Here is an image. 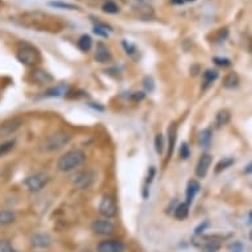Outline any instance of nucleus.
<instances>
[{
	"label": "nucleus",
	"mask_w": 252,
	"mask_h": 252,
	"mask_svg": "<svg viewBox=\"0 0 252 252\" xmlns=\"http://www.w3.org/2000/svg\"><path fill=\"white\" fill-rule=\"evenodd\" d=\"M85 161H86V153L82 149H71L58 158L57 169L60 172H71L79 168Z\"/></svg>",
	"instance_id": "nucleus-1"
},
{
	"label": "nucleus",
	"mask_w": 252,
	"mask_h": 252,
	"mask_svg": "<svg viewBox=\"0 0 252 252\" xmlns=\"http://www.w3.org/2000/svg\"><path fill=\"white\" fill-rule=\"evenodd\" d=\"M17 60L25 66H36L41 61V54L36 46L29 42H20L16 50Z\"/></svg>",
	"instance_id": "nucleus-2"
},
{
	"label": "nucleus",
	"mask_w": 252,
	"mask_h": 252,
	"mask_svg": "<svg viewBox=\"0 0 252 252\" xmlns=\"http://www.w3.org/2000/svg\"><path fill=\"white\" fill-rule=\"evenodd\" d=\"M71 136L70 133L63 132V131H58L46 137L45 140L41 143V151L42 152H56L58 149L63 148L65 145L70 143Z\"/></svg>",
	"instance_id": "nucleus-3"
},
{
	"label": "nucleus",
	"mask_w": 252,
	"mask_h": 252,
	"mask_svg": "<svg viewBox=\"0 0 252 252\" xmlns=\"http://www.w3.org/2000/svg\"><path fill=\"white\" fill-rule=\"evenodd\" d=\"M49 181V174H46L45 172H38V173H34L32 174V176H28V177L25 178L24 185L29 191L36 193V191H40L41 189H44V188L48 185V182Z\"/></svg>",
	"instance_id": "nucleus-4"
},
{
	"label": "nucleus",
	"mask_w": 252,
	"mask_h": 252,
	"mask_svg": "<svg viewBox=\"0 0 252 252\" xmlns=\"http://www.w3.org/2000/svg\"><path fill=\"white\" fill-rule=\"evenodd\" d=\"M96 181V173L94 170L79 172L73 177V184L79 189H87Z\"/></svg>",
	"instance_id": "nucleus-5"
},
{
	"label": "nucleus",
	"mask_w": 252,
	"mask_h": 252,
	"mask_svg": "<svg viewBox=\"0 0 252 252\" xmlns=\"http://www.w3.org/2000/svg\"><path fill=\"white\" fill-rule=\"evenodd\" d=\"M91 231L96 235H111L115 231V224L108 219H95L91 223Z\"/></svg>",
	"instance_id": "nucleus-6"
},
{
	"label": "nucleus",
	"mask_w": 252,
	"mask_h": 252,
	"mask_svg": "<svg viewBox=\"0 0 252 252\" xmlns=\"http://www.w3.org/2000/svg\"><path fill=\"white\" fill-rule=\"evenodd\" d=\"M99 213L106 219L114 218L115 217L116 213H118V207H116V203L112 197L104 195L103 198H102V201L99 203Z\"/></svg>",
	"instance_id": "nucleus-7"
},
{
	"label": "nucleus",
	"mask_w": 252,
	"mask_h": 252,
	"mask_svg": "<svg viewBox=\"0 0 252 252\" xmlns=\"http://www.w3.org/2000/svg\"><path fill=\"white\" fill-rule=\"evenodd\" d=\"M124 250H126V246L123 242L115 239L102 240L96 247L98 252H124Z\"/></svg>",
	"instance_id": "nucleus-8"
},
{
	"label": "nucleus",
	"mask_w": 252,
	"mask_h": 252,
	"mask_svg": "<svg viewBox=\"0 0 252 252\" xmlns=\"http://www.w3.org/2000/svg\"><path fill=\"white\" fill-rule=\"evenodd\" d=\"M211 162H213V156H211L210 153H203L202 156L199 157L197 165H195V176L199 178L206 177Z\"/></svg>",
	"instance_id": "nucleus-9"
},
{
	"label": "nucleus",
	"mask_w": 252,
	"mask_h": 252,
	"mask_svg": "<svg viewBox=\"0 0 252 252\" xmlns=\"http://www.w3.org/2000/svg\"><path fill=\"white\" fill-rule=\"evenodd\" d=\"M21 124H23V120L19 119V118L8 120V122H5V123L0 127V133H1L3 136H9V135H12L13 132H16L17 129L20 128Z\"/></svg>",
	"instance_id": "nucleus-10"
},
{
	"label": "nucleus",
	"mask_w": 252,
	"mask_h": 252,
	"mask_svg": "<svg viewBox=\"0 0 252 252\" xmlns=\"http://www.w3.org/2000/svg\"><path fill=\"white\" fill-rule=\"evenodd\" d=\"M199 190H201V184H199L197 180H191V181L188 182L186 185V201L185 202L190 206L193 201H194L195 195L198 194Z\"/></svg>",
	"instance_id": "nucleus-11"
},
{
	"label": "nucleus",
	"mask_w": 252,
	"mask_h": 252,
	"mask_svg": "<svg viewBox=\"0 0 252 252\" xmlns=\"http://www.w3.org/2000/svg\"><path fill=\"white\" fill-rule=\"evenodd\" d=\"M32 79H33V82H36L37 85H49L54 81L53 75L48 73L44 69H36L32 73Z\"/></svg>",
	"instance_id": "nucleus-12"
},
{
	"label": "nucleus",
	"mask_w": 252,
	"mask_h": 252,
	"mask_svg": "<svg viewBox=\"0 0 252 252\" xmlns=\"http://www.w3.org/2000/svg\"><path fill=\"white\" fill-rule=\"evenodd\" d=\"M95 60L100 63H104V62H108L111 60V53L103 42H99L96 45V52H95Z\"/></svg>",
	"instance_id": "nucleus-13"
},
{
	"label": "nucleus",
	"mask_w": 252,
	"mask_h": 252,
	"mask_svg": "<svg viewBox=\"0 0 252 252\" xmlns=\"http://www.w3.org/2000/svg\"><path fill=\"white\" fill-rule=\"evenodd\" d=\"M67 91H69V86L67 83H60L57 86L52 87L49 90L45 93V96H49V98H58V96H63L66 95Z\"/></svg>",
	"instance_id": "nucleus-14"
},
{
	"label": "nucleus",
	"mask_w": 252,
	"mask_h": 252,
	"mask_svg": "<svg viewBox=\"0 0 252 252\" xmlns=\"http://www.w3.org/2000/svg\"><path fill=\"white\" fill-rule=\"evenodd\" d=\"M168 140H169V147H168V157H172L174 152V147H176V141H177V126L172 124L168 128Z\"/></svg>",
	"instance_id": "nucleus-15"
},
{
	"label": "nucleus",
	"mask_w": 252,
	"mask_h": 252,
	"mask_svg": "<svg viewBox=\"0 0 252 252\" xmlns=\"http://www.w3.org/2000/svg\"><path fill=\"white\" fill-rule=\"evenodd\" d=\"M231 120V114L228 110H220V111L215 115V127L217 128H222L226 124L230 123Z\"/></svg>",
	"instance_id": "nucleus-16"
},
{
	"label": "nucleus",
	"mask_w": 252,
	"mask_h": 252,
	"mask_svg": "<svg viewBox=\"0 0 252 252\" xmlns=\"http://www.w3.org/2000/svg\"><path fill=\"white\" fill-rule=\"evenodd\" d=\"M15 219H16V214L12 210H1L0 211V227L12 224Z\"/></svg>",
	"instance_id": "nucleus-17"
},
{
	"label": "nucleus",
	"mask_w": 252,
	"mask_h": 252,
	"mask_svg": "<svg viewBox=\"0 0 252 252\" xmlns=\"http://www.w3.org/2000/svg\"><path fill=\"white\" fill-rule=\"evenodd\" d=\"M32 244L34 247H49L52 244V239H50L49 235L46 234H37L32 238Z\"/></svg>",
	"instance_id": "nucleus-18"
},
{
	"label": "nucleus",
	"mask_w": 252,
	"mask_h": 252,
	"mask_svg": "<svg viewBox=\"0 0 252 252\" xmlns=\"http://www.w3.org/2000/svg\"><path fill=\"white\" fill-rule=\"evenodd\" d=\"M112 27L108 24H104V23H96L93 28V32L96 34V36H100V37H108V32H111Z\"/></svg>",
	"instance_id": "nucleus-19"
},
{
	"label": "nucleus",
	"mask_w": 252,
	"mask_h": 252,
	"mask_svg": "<svg viewBox=\"0 0 252 252\" xmlns=\"http://www.w3.org/2000/svg\"><path fill=\"white\" fill-rule=\"evenodd\" d=\"M188 215H189V205L186 202L178 203L177 207L174 209V217L180 220H184L188 218Z\"/></svg>",
	"instance_id": "nucleus-20"
},
{
	"label": "nucleus",
	"mask_w": 252,
	"mask_h": 252,
	"mask_svg": "<svg viewBox=\"0 0 252 252\" xmlns=\"http://www.w3.org/2000/svg\"><path fill=\"white\" fill-rule=\"evenodd\" d=\"M211 139H213V133H211V129L206 128L201 131L198 135V144L203 148H207L211 143Z\"/></svg>",
	"instance_id": "nucleus-21"
},
{
	"label": "nucleus",
	"mask_w": 252,
	"mask_h": 252,
	"mask_svg": "<svg viewBox=\"0 0 252 252\" xmlns=\"http://www.w3.org/2000/svg\"><path fill=\"white\" fill-rule=\"evenodd\" d=\"M223 86L226 89H235L239 86V75L236 73H230L226 75V78L223 81Z\"/></svg>",
	"instance_id": "nucleus-22"
},
{
	"label": "nucleus",
	"mask_w": 252,
	"mask_h": 252,
	"mask_svg": "<svg viewBox=\"0 0 252 252\" xmlns=\"http://www.w3.org/2000/svg\"><path fill=\"white\" fill-rule=\"evenodd\" d=\"M49 7L52 8H58V9H67V11H78L79 7L71 3H63V1H49L48 3Z\"/></svg>",
	"instance_id": "nucleus-23"
},
{
	"label": "nucleus",
	"mask_w": 252,
	"mask_h": 252,
	"mask_svg": "<svg viewBox=\"0 0 252 252\" xmlns=\"http://www.w3.org/2000/svg\"><path fill=\"white\" fill-rule=\"evenodd\" d=\"M91 46H93V40H91L90 36H87V34H83L81 36L78 40V48L82 52H89L91 49Z\"/></svg>",
	"instance_id": "nucleus-24"
},
{
	"label": "nucleus",
	"mask_w": 252,
	"mask_h": 252,
	"mask_svg": "<svg viewBox=\"0 0 252 252\" xmlns=\"http://www.w3.org/2000/svg\"><path fill=\"white\" fill-rule=\"evenodd\" d=\"M217 78H218V71H217V70H206V71H205V73H203V75H202L203 83H205V89L210 86L211 83L214 82Z\"/></svg>",
	"instance_id": "nucleus-25"
},
{
	"label": "nucleus",
	"mask_w": 252,
	"mask_h": 252,
	"mask_svg": "<svg viewBox=\"0 0 252 252\" xmlns=\"http://www.w3.org/2000/svg\"><path fill=\"white\" fill-rule=\"evenodd\" d=\"M232 164H234V158H231V157H224L223 160H220V161L217 164V169H215V172L219 173V172H222V170L227 169L228 166H231Z\"/></svg>",
	"instance_id": "nucleus-26"
},
{
	"label": "nucleus",
	"mask_w": 252,
	"mask_h": 252,
	"mask_svg": "<svg viewBox=\"0 0 252 252\" xmlns=\"http://www.w3.org/2000/svg\"><path fill=\"white\" fill-rule=\"evenodd\" d=\"M15 144H16V141L15 140L4 141L3 144H0V157L4 156V155H7L8 152H11L13 149V147H15Z\"/></svg>",
	"instance_id": "nucleus-27"
},
{
	"label": "nucleus",
	"mask_w": 252,
	"mask_h": 252,
	"mask_svg": "<svg viewBox=\"0 0 252 252\" xmlns=\"http://www.w3.org/2000/svg\"><path fill=\"white\" fill-rule=\"evenodd\" d=\"M0 252H17V250L12 246L8 239L0 240Z\"/></svg>",
	"instance_id": "nucleus-28"
},
{
	"label": "nucleus",
	"mask_w": 252,
	"mask_h": 252,
	"mask_svg": "<svg viewBox=\"0 0 252 252\" xmlns=\"http://www.w3.org/2000/svg\"><path fill=\"white\" fill-rule=\"evenodd\" d=\"M103 11L106 13H110V15H115V13H119L120 9L114 1H107V3L103 5Z\"/></svg>",
	"instance_id": "nucleus-29"
},
{
	"label": "nucleus",
	"mask_w": 252,
	"mask_h": 252,
	"mask_svg": "<svg viewBox=\"0 0 252 252\" xmlns=\"http://www.w3.org/2000/svg\"><path fill=\"white\" fill-rule=\"evenodd\" d=\"M155 149L157 153H162L164 151V136L161 133H157L155 136Z\"/></svg>",
	"instance_id": "nucleus-30"
},
{
	"label": "nucleus",
	"mask_w": 252,
	"mask_h": 252,
	"mask_svg": "<svg viewBox=\"0 0 252 252\" xmlns=\"http://www.w3.org/2000/svg\"><path fill=\"white\" fill-rule=\"evenodd\" d=\"M122 45H123L124 50H126V53L129 54V56H133V54L137 52L136 45H135V44H132V42L127 41V40H123V41H122Z\"/></svg>",
	"instance_id": "nucleus-31"
},
{
	"label": "nucleus",
	"mask_w": 252,
	"mask_h": 252,
	"mask_svg": "<svg viewBox=\"0 0 252 252\" xmlns=\"http://www.w3.org/2000/svg\"><path fill=\"white\" fill-rule=\"evenodd\" d=\"M190 148H189L188 143H182L181 147H180V156H181V158L188 160L190 157Z\"/></svg>",
	"instance_id": "nucleus-32"
},
{
	"label": "nucleus",
	"mask_w": 252,
	"mask_h": 252,
	"mask_svg": "<svg viewBox=\"0 0 252 252\" xmlns=\"http://www.w3.org/2000/svg\"><path fill=\"white\" fill-rule=\"evenodd\" d=\"M243 251V244L240 243V242H232L231 244H228L227 250L224 252H242Z\"/></svg>",
	"instance_id": "nucleus-33"
},
{
	"label": "nucleus",
	"mask_w": 252,
	"mask_h": 252,
	"mask_svg": "<svg viewBox=\"0 0 252 252\" xmlns=\"http://www.w3.org/2000/svg\"><path fill=\"white\" fill-rule=\"evenodd\" d=\"M213 61L214 63H217L218 66H222V67H228L231 65V61L228 60V58H224V57H214L213 58Z\"/></svg>",
	"instance_id": "nucleus-34"
},
{
	"label": "nucleus",
	"mask_w": 252,
	"mask_h": 252,
	"mask_svg": "<svg viewBox=\"0 0 252 252\" xmlns=\"http://www.w3.org/2000/svg\"><path fill=\"white\" fill-rule=\"evenodd\" d=\"M228 36V31L226 28L224 29H219L218 32V36H217V38H215V42H222L224 41L226 38H227Z\"/></svg>",
	"instance_id": "nucleus-35"
},
{
	"label": "nucleus",
	"mask_w": 252,
	"mask_h": 252,
	"mask_svg": "<svg viewBox=\"0 0 252 252\" xmlns=\"http://www.w3.org/2000/svg\"><path fill=\"white\" fill-rule=\"evenodd\" d=\"M209 227V222H203V224H199L198 227L195 228V236H199L202 235L203 231Z\"/></svg>",
	"instance_id": "nucleus-36"
},
{
	"label": "nucleus",
	"mask_w": 252,
	"mask_h": 252,
	"mask_svg": "<svg viewBox=\"0 0 252 252\" xmlns=\"http://www.w3.org/2000/svg\"><path fill=\"white\" fill-rule=\"evenodd\" d=\"M144 93H135V95H133V98L136 100H141L143 98H144Z\"/></svg>",
	"instance_id": "nucleus-37"
},
{
	"label": "nucleus",
	"mask_w": 252,
	"mask_h": 252,
	"mask_svg": "<svg viewBox=\"0 0 252 252\" xmlns=\"http://www.w3.org/2000/svg\"><path fill=\"white\" fill-rule=\"evenodd\" d=\"M247 224L248 226H251L252 224V218H251V211L248 213V218H247Z\"/></svg>",
	"instance_id": "nucleus-38"
},
{
	"label": "nucleus",
	"mask_w": 252,
	"mask_h": 252,
	"mask_svg": "<svg viewBox=\"0 0 252 252\" xmlns=\"http://www.w3.org/2000/svg\"><path fill=\"white\" fill-rule=\"evenodd\" d=\"M172 3H173V4L181 5V4H184V0H172Z\"/></svg>",
	"instance_id": "nucleus-39"
},
{
	"label": "nucleus",
	"mask_w": 252,
	"mask_h": 252,
	"mask_svg": "<svg viewBox=\"0 0 252 252\" xmlns=\"http://www.w3.org/2000/svg\"><path fill=\"white\" fill-rule=\"evenodd\" d=\"M250 172H251V164L247 166V173H250Z\"/></svg>",
	"instance_id": "nucleus-40"
},
{
	"label": "nucleus",
	"mask_w": 252,
	"mask_h": 252,
	"mask_svg": "<svg viewBox=\"0 0 252 252\" xmlns=\"http://www.w3.org/2000/svg\"><path fill=\"white\" fill-rule=\"evenodd\" d=\"M184 1H188V3H194L195 0H184Z\"/></svg>",
	"instance_id": "nucleus-41"
},
{
	"label": "nucleus",
	"mask_w": 252,
	"mask_h": 252,
	"mask_svg": "<svg viewBox=\"0 0 252 252\" xmlns=\"http://www.w3.org/2000/svg\"><path fill=\"white\" fill-rule=\"evenodd\" d=\"M139 1H143V0H139Z\"/></svg>",
	"instance_id": "nucleus-42"
},
{
	"label": "nucleus",
	"mask_w": 252,
	"mask_h": 252,
	"mask_svg": "<svg viewBox=\"0 0 252 252\" xmlns=\"http://www.w3.org/2000/svg\"><path fill=\"white\" fill-rule=\"evenodd\" d=\"M0 3H1V0H0Z\"/></svg>",
	"instance_id": "nucleus-43"
}]
</instances>
